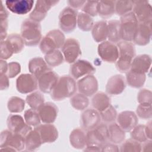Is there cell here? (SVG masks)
Wrapping results in <instances>:
<instances>
[{"label": "cell", "instance_id": "obj_1", "mask_svg": "<svg viewBox=\"0 0 152 152\" xmlns=\"http://www.w3.org/2000/svg\"><path fill=\"white\" fill-rule=\"evenodd\" d=\"M77 89L75 79L69 75H62L50 93L51 98L56 101L62 100L71 97Z\"/></svg>", "mask_w": 152, "mask_h": 152}, {"label": "cell", "instance_id": "obj_2", "mask_svg": "<svg viewBox=\"0 0 152 152\" xmlns=\"http://www.w3.org/2000/svg\"><path fill=\"white\" fill-rule=\"evenodd\" d=\"M21 36L27 46H35L42 40V28L39 23L30 18L26 19L21 24Z\"/></svg>", "mask_w": 152, "mask_h": 152}, {"label": "cell", "instance_id": "obj_3", "mask_svg": "<svg viewBox=\"0 0 152 152\" xmlns=\"http://www.w3.org/2000/svg\"><path fill=\"white\" fill-rule=\"evenodd\" d=\"M119 56L116 61V67L121 72H126L130 69L132 59L135 56V46L130 42L120 41L117 43Z\"/></svg>", "mask_w": 152, "mask_h": 152}, {"label": "cell", "instance_id": "obj_4", "mask_svg": "<svg viewBox=\"0 0 152 152\" xmlns=\"http://www.w3.org/2000/svg\"><path fill=\"white\" fill-rule=\"evenodd\" d=\"M65 42L64 33L59 30L53 29L50 30L42 39L39 48L44 54H48L62 47Z\"/></svg>", "mask_w": 152, "mask_h": 152}, {"label": "cell", "instance_id": "obj_5", "mask_svg": "<svg viewBox=\"0 0 152 152\" xmlns=\"http://www.w3.org/2000/svg\"><path fill=\"white\" fill-rule=\"evenodd\" d=\"M120 35L123 41L131 42L133 40L138 22L132 12H130L121 17Z\"/></svg>", "mask_w": 152, "mask_h": 152}, {"label": "cell", "instance_id": "obj_6", "mask_svg": "<svg viewBox=\"0 0 152 152\" xmlns=\"http://www.w3.org/2000/svg\"><path fill=\"white\" fill-rule=\"evenodd\" d=\"M86 135L87 145H94L102 148L109 141L107 126L105 124H100L94 128L87 131Z\"/></svg>", "mask_w": 152, "mask_h": 152}, {"label": "cell", "instance_id": "obj_7", "mask_svg": "<svg viewBox=\"0 0 152 152\" xmlns=\"http://www.w3.org/2000/svg\"><path fill=\"white\" fill-rule=\"evenodd\" d=\"M78 12L76 10L67 7L64 8L59 15V26L65 33H71L77 25Z\"/></svg>", "mask_w": 152, "mask_h": 152}, {"label": "cell", "instance_id": "obj_8", "mask_svg": "<svg viewBox=\"0 0 152 152\" xmlns=\"http://www.w3.org/2000/svg\"><path fill=\"white\" fill-rule=\"evenodd\" d=\"M6 146L14 148L16 151H21L25 148V137L9 129L4 130L0 135V147Z\"/></svg>", "mask_w": 152, "mask_h": 152}, {"label": "cell", "instance_id": "obj_9", "mask_svg": "<svg viewBox=\"0 0 152 152\" xmlns=\"http://www.w3.org/2000/svg\"><path fill=\"white\" fill-rule=\"evenodd\" d=\"M132 12L134 13L138 23L151 22L152 8L148 1H133Z\"/></svg>", "mask_w": 152, "mask_h": 152}, {"label": "cell", "instance_id": "obj_10", "mask_svg": "<svg viewBox=\"0 0 152 152\" xmlns=\"http://www.w3.org/2000/svg\"><path fill=\"white\" fill-rule=\"evenodd\" d=\"M64 60L68 64H73L81 54L79 42L74 38H69L61 48Z\"/></svg>", "mask_w": 152, "mask_h": 152}, {"label": "cell", "instance_id": "obj_11", "mask_svg": "<svg viewBox=\"0 0 152 152\" xmlns=\"http://www.w3.org/2000/svg\"><path fill=\"white\" fill-rule=\"evenodd\" d=\"M7 124L9 130L24 137L32 130L31 126L26 124L24 119L19 115H10L7 120Z\"/></svg>", "mask_w": 152, "mask_h": 152}, {"label": "cell", "instance_id": "obj_12", "mask_svg": "<svg viewBox=\"0 0 152 152\" xmlns=\"http://www.w3.org/2000/svg\"><path fill=\"white\" fill-rule=\"evenodd\" d=\"M97 52L103 61L109 63L116 62L119 56L117 46L109 41L101 42L98 45Z\"/></svg>", "mask_w": 152, "mask_h": 152}, {"label": "cell", "instance_id": "obj_13", "mask_svg": "<svg viewBox=\"0 0 152 152\" xmlns=\"http://www.w3.org/2000/svg\"><path fill=\"white\" fill-rule=\"evenodd\" d=\"M37 87V78L31 74H21L16 80L17 90L22 94L32 93L34 91Z\"/></svg>", "mask_w": 152, "mask_h": 152}, {"label": "cell", "instance_id": "obj_14", "mask_svg": "<svg viewBox=\"0 0 152 152\" xmlns=\"http://www.w3.org/2000/svg\"><path fill=\"white\" fill-rule=\"evenodd\" d=\"M96 72V68L88 61L79 59L72 64L69 72L71 76L75 80L88 75H93Z\"/></svg>", "mask_w": 152, "mask_h": 152}, {"label": "cell", "instance_id": "obj_15", "mask_svg": "<svg viewBox=\"0 0 152 152\" xmlns=\"http://www.w3.org/2000/svg\"><path fill=\"white\" fill-rule=\"evenodd\" d=\"M101 116L99 111L95 109L84 110L80 116V125L84 130L88 131L96 127L100 124Z\"/></svg>", "mask_w": 152, "mask_h": 152}, {"label": "cell", "instance_id": "obj_16", "mask_svg": "<svg viewBox=\"0 0 152 152\" xmlns=\"http://www.w3.org/2000/svg\"><path fill=\"white\" fill-rule=\"evenodd\" d=\"M58 1L39 0L36 1L34 8L30 14L29 18L34 21L40 23L46 16L48 11L58 3Z\"/></svg>", "mask_w": 152, "mask_h": 152}, {"label": "cell", "instance_id": "obj_17", "mask_svg": "<svg viewBox=\"0 0 152 152\" xmlns=\"http://www.w3.org/2000/svg\"><path fill=\"white\" fill-rule=\"evenodd\" d=\"M77 86L79 93L86 96H91L98 90V81L93 75H88L80 79Z\"/></svg>", "mask_w": 152, "mask_h": 152}, {"label": "cell", "instance_id": "obj_18", "mask_svg": "<svg viewBox=\"0 0 152 152\" xmlns=\"http://www.w3.org/2000/svg\"><path fill=\"white\" fill-rule=\"evenodd\" d=\"M58 80V75L52 70L49 69L38 78V87L42 92L50 93Z\"/></svg>", "mask_w": 152, "mask_h": 152}, {"label": "cell", "instance_id": "obj_19", "mask_svg": "<svg viewBox=\"0 0 152 152\" xmlns=\"http://www.w3.org/2000/svg\"><path fill=\"white\" fill-rule=\"evenodd\" d=\"M151 36V22L138 23L133 38L135 44L145 46L149 43Z\"/></svg>", "mask_w": 152, "mask_h": 152}, {"label": "cell", "instance_id": "obj_20", "mask_svg": "<svg viewBox=\"0 0 152 152\" xmlns=\"http://www.w3.org/2000/svg\"><path fill=\"white\" fill-rule=\"evenodd\" d=\"M118 124L125 131H131L138 125V119L135 112L125 110L119 113L116 118Z\"/></svg>", "mask_w": 152, "mask_h": 152}, {"label": "cell", "instance_id": "obj_21", "mask_svg": "<svg viewBox=\"0 0 152 152\" xmlns=\"http://www.w3.org/2000/svg\"><path fill=\"white\" fill-rule=\"evenodd\" d=\"M125 87L126 83L124 77L120 74H116L109 78L105 89L107 94L115 96L121 94Z\"/></svg>", "mask_w": 152, "mask_h": 152}, {"label": "cell", "instance_id": "obj_22", "mask_svg": "<svg viewBox=\"0 0 152 152\" xmlns=\"http://www.w3.org/2000/svg\"><path fill=\"white\" fill-rule=\"evenodd\" d=\"M34 129L39 132L42 144L53 142L58 138V131L55 126L52 124H40Z\"/></svg>", "mask_w": 152, "mask_h": 152}, {"label": "cell", "instance_id": "obj_23", "mask_svg": "<svg viewBox=\"0 0 152 152\" xmlns=\"http://www.w3.org/2000/svg\"><path fill=\"white\" fill-rule=\"evenodd\" d=\"M32 0H18L5 1L6 7L12 12L19 15H24L29 12L34 4Z\"/></svg>", "mask_w": 152, "mask_h": 152}, {"label": "cell", "instance_id": "obj_24", "mask_svg": "<svg viewBox=\"0 0 152 152\" xmlns=\"http://www.w3.org/2000/svg\"><path fill=\"white\" fill-rule=\"evenodd\" d=\"M151 65V58L149 55L142 54L136 56L132 59L130 70L141 74L147 73Z\"/></svg>", "mask_w": 152, "mask_h": 152}, {"label": "cell", "instance_id": "obj_25", "mask_svg": "<svg viewBox=\"0 0 152 152\" xmlns=\"http://www.w3.org/2000/svg\"><path fill=\"white\" fill-rule=\"evenodd\" d=\"M41 121L45 124H52L56 119L58 109L52 102H46L38 110Z\"/></svg>", "mask_w": 152, "mask_h": 152}, {"label": "cell", "instance_id": "obj_26", "mask_svg": "<svg viewBox=\"0 0 152 152\" xmlns=\"http://www.w3.org/2000/svg\"><path fill=\"white\" fill-rule=\"evenodd\" d=\"M69 142L74 148H84L87 145V135L84 129L79 128L74 129L69 135Z\"/></svg>", "mask_w": 152, "mask_h": 152}, {"label": "cell", "instance_id": "obj_27", "mask_svg": "<svg viewBox=\"0 0 152 152\" xmlns=\"http://www.w3.org/2000/svg\"><path fill=\"white\" fill-rule=\"evenodd\" d=\"M28 66L30 74L35 76L37 79L45 72L50 69L45 60L39 56L31 59Z\"/></svg>", "mask_w": 152, "mask_h": 152}, {"label": "cell", "instance_id": "obj_28", "mask_svg": "<svg viewBox=\"0 0 152 152\" xmlns=\"http://www.w3.org/2000/svg\"><path fill=\"white\" fill-rule=\"evenodd\" d=\"M92 37L96 42H103L107 38V23L101 20L94 24L91 29Z\"/></svg>", "mask_w": 152, "mask_h": 152}, {"label": "cell", "instance_id": "obj_29", "mask_svg": "<svg viewBox=\"0 0 152 152\" xmlns=\"http://www.w3.org/2000/svg\"><path fill=\"white\" fill-rule=\"evenodd\" d=\"M92 106L101 112L111 105V100L107 94L103 92H98L95 93L91 99Z\"/></svg>", "mask_w": 152, "mask_h": 152}, {"label": "cell", "instance_id": "obj_30", "mask_svg": "<svg viewBox=\"0 0 152 152\" xmlns=\"http://www.w3.org/2000/svg\"><path fill=\"white\" fill-rule=\"evenodd\" d=\"M109 140L113 144H122L125 138V132L119 126V125L112 122L107 126Z\"/></svg>", "mask_w": 152, "mask_h": 152}, {"label": "cell", "instance_id": "obj_31", "mask_svg": "<svg viewBox=\"0 0 152 152\" xmlns=\"http://www.w3.org/2000/svg\"><path fill=\"white\" fill-rule=\"evenodd\" d=\"M98 14L102 18L106 19L112 17L115 13V1H99L97 7Z\"/></svg>", "mask_w": 152, "mask_h": 152}, {"label": "cell", "instance_id": "obj_32", "mask_svg": "<svg viewBox=\"0 0 152 152\" xmlns=\"http://www.w3.org/2000/svg\"><path fill=\"white\" fill-rule=\"evenodd\" d=\"M145 80V74L136 72L130 69L126 72V81L131 87L138 88L142 87Z\"/></svg>", "mask_w": 152, "mask_h": 152}, {"label": "cell", "instance_id": "obj_33", "mask_svg": "<svg viewBox=\"0 0 152 152\" xmlns=\"http://www.w3.org/2000/svg\"><path fill=\"white\" fill-rule=\"evenodd\" d=\"M42 142L37 131L31 130L25 137V148L28 151H34L39 148Z\"/></svg>", "mask_w": 152, "mask_h": 152}, {"label": "cell", "instance_id": "obj_34", "mask_svg": "<svg viewBox=\"0 0 152 152\" xmlns=\"http://www.w3.org/2000/svg\"><path fill=\"white\" fill-rule=\"evenodd\" d=\"M107 39L113 43H118L121 40L120 22L116 20L107 22Z\"/></svg>", "mask_w": 152, "mask_h": 152}, {"label": "cell", "instance_id": "obj_35", "mask_svg": "<svg viewBox=\"0 0 152 152\" xmlns=\"http://www.w3.org/2000/svg\"><path fill=\"white\" fill-rule=\"evenodd\" d=\"M5 40L14 53H18L21 52L25 45L21 35L17 33L10 34L8 36Z\"/></svg>", "mask_w": 152, "mask_h": 152}, {"label": "cell", "instance_id": "obj_36", "mask_svg": "<svg viewBox=\"0 0 152 152\" xmlns=\"http://www.w3.org/2000/svg\"><path fill=\"white\" fill-rule=\"evenodd\" d=\"M26 102L31 109L38 111L45 103V97L40 91H36L27 96Z\"/></svg>", "mask_w": 152, "mask_h": 152}, {"label": "cell", "instance_id": "obj_37", "mask_svg": "<svg viewBox=\"0 0 152 152\" xmlns=\"http://www.w3.org/2000/svg\"><path fill=\"white\" fill-rule=\"evenodd\" d=\"M71 106L77 110H85L89 104V100L87 96L80 93H75L70 98Z\"/></svg>", "mask_w": 152, "mask_h": 152}, {"label": "cell", "instance_id": "obj_38", "mask_svg": "<svg viewBox=\"0 0 152 152\" xmlns=\"http://www.w3.org/2000/svg\"><path fill=\"white\" fill-rule=\"evenodd\" d=\"M77 26L78 28L83 31H89L91 30L94 26V21L91 16L81 12L78 13Z\"/></svg>", "mask_w": 152, "mask_h": 152}, {"label": "cell", "instance_id": "obj_39", "mask_svg": "<svg viewBox=\"0 0 152 152\" xmlns=\"http://www.w3.org/2000/svg\"><path fill=\"white\" fill-rule=\"evenodd\" d=\"M8 12L5 8L1 1V7H0V36L1 41L5 40L7 36V30H8Z\"/></svg>", "mask_w": 152, "mask_h": 152}, {"label": "cell", "instance_id": "obj_40", "mask_svg": "<svg viewBox=\"0 0 152 152\" xmlns=\"http://www.w3.org/2000/svg\"><path fill=\"white\" fill-rule=\"evenodd\" d=\"M44 59L48 66L55 67L63 63L64 58L62 53L59 49H56L50 53L46 54Z\"/></svg>", "mask_w": 152, "mask_h": 152}, {"label": "cell", "instance_id": "obj_41", "mask_svg": "<svg viewBox=\"0 0 152 152\" xmlns=\"http://www.w3.org/2000/svg\"><path fill=\"white\" fill-rule=\"evenodd\" d=\"M25 107V101L17 96L10 97L7 102V108L11 113H20Z\"/></svg>", "mask_w": 152, "mask_h": 152}, {"label": "cell", "instance_id": "obj_42", "mask_svg": "<svg viewBox=\"0 0 152 152\" xmlns=\"http://www.w3.org/2000/svg\"><path fill=\"white\" fill-rule=\"evenodd\" d=\"M24 118L26 124L31 126H37L40 124V118L37 110L29 109L24 112Z\"/></svg>", "mask_w": 152, "mask_h": 152}, {"label": "cell", "instance_id": "obj_43", "mask_svg": "<svg viewBox=\"0 0 152 152\" xmlns=\"http://www.w3.org/2000/svg\"><path fill=\"white\" fill-rule=\"evenodd\" d=\"M132 8L133 1H115V12L121 17L132 12Z\"/></svg>", "mask_w": 152, "mask_h": 152}, {"label": "cell", "instance_id": "obj_44", "mask_svg": "<svg viewBox=\"0 0 152 152\" xmlns=\"http://www.w3.org/2000/svg\"><path fill=\"white\" fill-rule=\"evenodd\" d=\"M119 151L122 152H139L142 151V145L140 142L131 138L122 143Z\"/></svg>", "mask_w": 152, "mask_h": 152}, {"label": "cell", "instance_id": "obj_45", "mask_svg": "<svg viewBox=\"0 0 152 152\" xmlns=\"http://www.w3.org/2000/svg\"><path fill=\"white\" fill-rule=\"evenodd\" d=\"M131 137L132 139L139 142H144L145 141L148 140L145 132V125H136L131 131Z\"/></svg>", "mask_w": 152, "mask_h": 152}, {"label": "cell", "instance_id": "obj_46", "mask_svg": "<svg viewBox=\"0 0 152 152\" xmlns=\"http://www.w3.org/2000/svg\"><path fill=\"white\" fill-rule=\"evenodd\" d=\"M136 115L142 119H150L152 117L151 104L140 103L136 109Z\"/></svg>", "mask_w": 152, "mask_h": 152}, {"label": "cell", "instance_id": "obj_47", "mask_svg": "<svg viewBox=\"0 0 152 152\" xmlns=\"http://www.w3.org/2000/svg\"><path fill=\"white\" fill-rule=\"evenodd\" d=\"M101 119L104 123L111 124L116 119L118 113L115 108L110 105L104 110L100 112Z\"/></svg>", "mask_w": 152, "mask_h": 152}, {"label": "cell", "instance_id": "obj_48", "mask_svg": "<svg viewBox=\"0 0 152 152\" xmlns=\"http://www.w3.org/2000/svg\"><path fill=\"white\" fill-rule=\"evenodd\" d=\"M98 4L99 1H86V2L83 7L82 11L91 17H95L98 14Z\"/></svg>", "mask_w": 152, "mask_h": 152}, {"label": "cell", "instance_id": "obj_49", "mask_svg": "<svg viewBox=\"0 0 152 152\" xmlns=\"http://www.w3.org/2000/svg\"><path fill=\"white\" fill-rule=\"evenodd\" d=\"M151 91L146 88L141 89L137 94V101L140 103L151 104Z\"/></svg>", "mask_w": 152, "mask_h": 152}, {"label": "cell", "instance_id": "obj_50", "mask_svg": "<svg viewBox=\"0 0 152 152\" xmlns=\"http://www.w3.org/2000/svg\"><path fill=\"white\" fill-rule=\"evenodd\" d=\"M14 54L7 41H1V59L7 60Z\"/></svg>", "mask_w": 152, "mask_h": 152}, {"label": "cell", "instance_id": "obj_51", "mask_svg": "<svg viewBox=\"0 0 152 152\" xmlns=\"http://www.w3.org/2000/svg\"><path fill=\"white\" fill-rule=\"evenodd\" d=\"M21 72V65L17 62H11L8 64L7 75L10 78L17 76Z\"/></svg>", "mask_w": 152, "mask_h": 152}, {"label": "cell", "instance_id": "obj_52", "mask_svg": "<svg viewBox=\"0 0 152 152\" xmlns=\"http://www.w3.org/2000/svg\"><path fill=\"white\" fill-rule=\"evenodd\" d=\"M0 88L1 90H5L10 86L9 77L7 74L0 75Z\"/></svg>", "mask_w": 152, "mask_h": 152}, {"label": "cell", "instance_id": "obj_53", "mask_svg": "<svg viewBox=\"0 0 152 152\" xmlns=\"http://www.w3.org/2000/svg\"><path fill=\"white\" fill-rule=\"evenodd\" d=\"M101 151H119V149L118 145L113 143H106L104 144L101 148Z\"/></svg>", "mask_w": 152, "mask_h": 152}, {"label": "cell", "instance_id": "obj_54", "mask_svg": "<svg viewBox=\"0 0 152 152\" xmlns=\"http://www.w3.org/2000/svg\"><path fill=\"white\" fill-rule=\"evenodd\" d=\"M69 7L77 10L81 8L84 6L86 1H73V0H69L67 1Z\"/></svg>", "mask_w": 152, "mask_h": 152}, {"label": "cell", "instance_id": "obj_55", "mask_svg": "<svg viewBox=\"0 0 152 152\" xmlns=\"http://www.w3.org/2000/svg\"><path fill=\"white\" fill-rule=\"evenodd\" d=\"M8 64L5 61L1 59L0 61V75L6 74L8 72Z\"/></svg>", "mask_w": 152, "mask_h": 152}, {"label": "cell", "instance_id": "obj_56", "mask_svg": "<svg viewBox=\"0 0 152 152\" xmlns=\"http://www.w3.org/2000/svg\"><path fill=\"white\" fill-rule=\"evenodd\" d=\"M151 121H150L145 125V132L148 140H151Z\"/></svg>", "mask_w": 152, "mask_h": 152}, {"label": "cell", "instance_id": "obj_57", "mask_svg": "<svg viewBox=\"0 0 152 152\" xmlns=\"http://www.w3.org/2000/svg\"><path fill=\"white\" fill-rule=\"evenodd\" d=\"M144 144L142 146V151H152V142L151 140H148L144 142Z\"/></svg>", "mask_w": 152, "mask_h": 152}, {"label": "cell", "instance_id": "obj_58", "mask_svg": "<svg viewBox=\"0 0 152 152\" xmlns=\"http://www.w3.org/2000/svg\"><path fill=\"white\" fill-rule=\"evenodd\" d=\"M101 148L99 147L94 146V145H87L84 149V151H100Z\"/></svg>", "mask_w": 152, "mask_h": 152}]
</instances>
